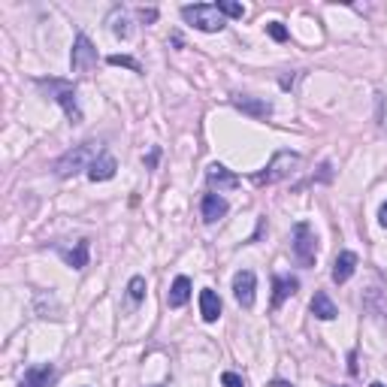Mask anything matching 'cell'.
<instances>
[{
    "label": "cell",
    "instance_id": "21",
    "mask_svg": "<svg viewBox=\"0 0 387 387\" xmlns=\"http://www.w3.org/2000/svg\"><path fill=\"white\" fill-rule=\"evenodd\" d=\"M112 67H127V70H134V73H143V67H139V61L131 58V55H109L106 58Z\"/></svg>",
    "mask_w": 387,
    "mask_h": 387
},
{
    "label": "cell",
    "instance_id": "12",
    "mask_svg": "<svg viewBox=\"0 0 387 387\" xmlns=\"http://www.w3.org/2000/svg\"><path fill=\"white\" fill-rule=\"evenodd\" d=\"M227 200L221 197V194H206L203 203H200V215H203V221L206 224H215V221H221V218L227 215Z\"/></svg>",
    "mask_w": 387,
    "mask_h": 387
},
{
    "label": "cell",
    "instance_id": "23",
    "mask_svg": "<svg viewBox=\"0 0 387 387\" xmlns=\"http://www.w3.org/2000/svg\"><path fill=\"white\" fill-rule=\"evenodd\" d=\"M266 34L273 36L276 43H285V40H288V28H285L281 21H269V24H266Z\"/></svg>",
    "mask_w": 387,
    "mask_h": 387
},
{
    "label": "cell",
    "instance_id": "20",
    "mask_svg": "<svg viewBox=\"0 0 387 387\" xmlns=\"http://www.w3.org/2000/svg\"><path fill=\"white\" fill-rule=\"evenodd\" d=\"M127 296H131L134 303H139L146 296V278L143 276H134L131 281H127Z\"/></svg>",
    "mask_w": 387,
    "mask_h": 387
},
{
    "label": "cell",
    "instance_id": "30",
    "mask_svg": "<svg viewBox=\"0 0 387 387\" xmlns=\"http://www.w3.org/2000/svg\"><path fill=\"white\" fill-rule=\"evenodd\" d=\"M273 387H293V384H288V381H273Z\"/></svg>",
    "mask_w": 387,
    "mask_h": 387
},
{
    "label": "cell",
    "instance_id": "8",
    "mask_svg": "<svg viewBox=\"0 0 387 387\" xmlns=\"http://www.w3.org/2000/svg\"><path fill=\"white\" fill-rule=\"evenodd\" d=\"M230 103H233L239 112L251 115V119H257V121H263V119H269V115H273V103H269V100H261V97L233 94V97H230Z\"/></svg>",
    "mask_w": 387,
    "mask_h": 387
},
{
    "label": "cell",
    "instance_id": "19",
    "mask_svg": "<svg viewBox=\"0 0 387 387\" xmlns=\"http://www.w3.org/2000/svg\"><path fill=\"white\" fill-rule=\"evenodd\" d=\"M109 24H112V34L119 36V40H127V36H131V28H127V16H124V9H112Z\"/></svg>",
    "mask_w": 387,
    "mask_h": 387
},
{
    "label": "cell",
    "instance_id": "10",
    "mask_svg": "<svg viewBox=\"0 0 387 387\" xmlns=\"http://www.w3.org/2000/svg\"><path fill=\"white\" fill-rule=\"evenodd\" d=\"M206 182H209L212 188H218V194H221V191L239 188V176L230 173L224 164H209V170H206Z\"/></svg>",
    "mask_w": 387,
    "mask_h": 387
},
{
    "label": "cell",
    "instance_id": "17",
    "mask_svg": "<svg viewBox=\"0 0 387 387\" xmlns=\"http://www.w3.org/2000/svg\"><path fill=\"white\" fill-rule=\"evenodd\" d=\"M188 300H191V278L188 276H176L173 288H170V296H166V303H170V308H182Z\"/></svg>",
    "mask_w": 387,
    "mask_h": 387
},
{
    "label": "cell",
    "instance_id": "31",
    "mask_svg": "<svg viewBox=\"0 0 387 387\" xmlns=\"http://www.w3.org/2000/svg\"><path fill=\"white\" fill-rule=\"evenodd\" d=\"M369 387H384V384H381V381H372V384H369Z\"/></svg>",
    "mask_w": 387,
    "mask_h": 387
},
{
    "label": "cell",
    "instance_id": "32",
    "mask_svg": "<svg viewBox=\"0 0 387 387\" xmlns=\"http://www.w3.org/2000/svg\"><path fill=\"white\" fill-rule=\"evenodd\" d=\"M154 387H158V384H154Z\"/></svg>",
    "mask_w": 387,
    "mask_h": 387
},
{
    "label": "cell",
    "instance_id": "14",
    "mask_svg": "<svg viewBox=\"0 0 387 387\" xmlns=\"http://www.w3.org/2000/svg\"><path fill=\"white\" fill-rule=\"evenodd\" d=\"M200 315L206 324H215L221 318V296H218L212 288H203L200 291Z\"/></svg>",
    "mask_w": 387,
    "mask_h": 387
},
{
    "label": "cell",
    "instance_id": "4",
    "mask_svg": "<svg viewBox=\"0 0 387 387\" xmlns=\"http://www.w3.org/2000/svg\"><path fill=\"white\" fill-rule=\"evenodd\" d=\"M300 154L296 151H276V158L269 161L261 173H254L251 176V182L257 185V188H263V185H276V182H281V179H288L296 166H300Z\"/></svg>",
    "mask_w": 387,
    "mask_h": 387
},
{
    "label": "cell",
    "instance_id": "2",
    "mask_svg": "<svg viewBox=\"0 0 387 387\" xmlns=\"http://www.w3.org/2000/svg\"><path fill=\"white\" fill-rule=\"evenodd\" d=\"M36 88L46 91L49 100H55L64 109V115L70 119V124H82V109L79 100H76V85L67 79H36Z\"/></svg>",
    "mask_w": 387,
    "mask_h": 387
},
{
    "label": "cell",
    "instance_id": "16",
    "mask_svg": "<svg viewBox=\"0 0 387 387\" xmlns=\"http://www.w3.org/2000/svg\"><path fill=\"white\" fill-rule=\"evenodd\" d=\"M296 291H300V278L296 276H276L273 278V308H278Z\"/></svg>",
    "mask_w": 387,
    "mask_h": 387
},
{
    "label": "cell",
    "instance_id": "22",
    "mask_svg": "<svg viewBox=\"0 0 387 387\" xmlns=\"http://www.w3.org/2000/svg\"><path fill=\"white\" fill-rule=\"evenodd\" d=\"M218 9H221L224 16H230V19H242L245 16V6L233 4V0H218Z\"/></svg>",
    "mask_w": 387,
    "mask_h": 387
},
{
    "label": "cell",
    "instance_id": "1",
    "mask_svg": "<svg viewBox=\"0 0 387 387\" xmlns=\"http://www.w3.org/2000/svg\"><path fill=\"white\" fill-rule=\"evenodd\" d=\"M100 143H79V146H73L70 151H64L61 158L51 164V170H55V176L58 179H73V176H79V173H85L88 176V170H91V164L100 158Z\"/></svg>",
    "mask_w": 387,
    "mask_h": 387
},
{
    "label": "cell",
    "instance_id": "3",
    "mask_svg": "<svg viewBox=\"0 0 387 387\" xmlns=\"http://www.w3.org/2000/svg\"><path fill=\"white\" fill-rule=\"evenodd\" d=\"M182 19L203 34H221L227 28V16L218 9V4H188L182 6Z\"/></svg>",
    "mask_w": 387,
    "mask_h": 387
},
{
    "label": "cell",
    "instance_id": "25",
    "mask_svg": "<svg viewBox=\"0 0 387 387\" xmlns=\"http://www.w3.org/2000/svg\"><path fill=\"white\" fill-rule=\"evenodd\" d=\"M221 384H224V387H245L242 376H236V372H224V376H221Z\"/></svg>",
    "mask_w": 387,
    "mask_h": 387
},
{
    "label": "cell",
    "instance_id": "28",
    "mask_svg": "<svg viewBox=\"0 0 387 387\" xmlns=\"http://www.w3.org/2000/svg\"><path fill=\"white\" fill-rule=\"evenodd\" d=\"M293 82H296V76H281V88H285V91H288V88H293Z\"/></svg>",
    "mask_w": 387,
    "mask_h": 387
},
{
    "label": "cell",
    "instance_id": "6",
    "mask_svg": "<svg viewBox=\"0 0 387 387\" xmlns=\"http://www.w3.org/2000/svg\"><path fill=\"white\" fill-rule=\"evenodd\" d=\"M70 67H73V73H91L97 67V49L85 34H76V43L70 51Z\"/></svg>",
    "mask_w": 387,
    "mask_h": 387
},
{
    "label": "cell",
    "instance_id": "29",
    "mask_svg": "<svg viewBox=\"0 0 387 387\" xmlns=\"http://www.w3.org/2000/svg\"><path fill=\"white\" fill-rule=\"evenodd\" d=\"M378 224L387 230V200H384V206H381V212H378Z\"/></svg>",
    "mask_w": 387,
    "mask_h": 387
},
{
    "label": "cell",
    "instance_id": "26",
    "mask_svg": "<svg viewBox=\"0 0 387 387\" xmlns=\"http://www.w3.org/2000/svg\"><path fill=\"white\" fill-rule=\"evenodd\" d=\"M136 16H139V21H146V24H154V21H158V9H139L136 12Z\"/></svg>",
    "mask_w": 387,
    "mask_h": 387
},
{
    "label": "cell",
    "instance_id": "7",
    "mask_svg": "<svg viewBox=\"0 0 387 387\" xmlns=\"http://www.w3.org/2000/svg\"><path fill=\"white\" fill-rule=\"evenodd\" d=\"M254 291H257V276L251 269H239L233 276V296L242 308H251L254 306Z\"/></svg>",
    "mask_w": 387,
    "mask_h": 387
},
{
    "label": "cell",
    "instance_id": "15",
    "mask_svg": "<svg viewBox=\"0 0 387 387\" xmlns=\"http://www.w3.org/2000/svg\"><path fill=\"white\" fill-rule=\"evenodd\" d=\"M115 170H119V161H115L109 151H103L91 164V170H88V179H91V182H109V179L115 176Z\"/></svg>",
    "mask_w": 387,
    "mask_h": 387
},
{
    "label": "cell",
    "instance_id": "27",
    "mask_svg": "<svg viewBox=\"0 0 387 387\" xmlns=\"http://www.w3.org/2000/svg\"><path fill=\"white\" fill-rule=\"evenodd\" d=\"M158 158H161V149H151V151H149V158H146V166H149V170H154V166H158Z\"/></svg>",
    "mask_w": 387,
    "mask_h": 387
},
{
    "label": "cell",
    "instance_id": "5",
    "mask_svg": "<svg viewBox=\"0 0 387 387\" xmlns=\"http://www.w3.org/2000/svg\"><path fill=\"white\" fill-rule=\"evenodd\" d=\"M291 251L296 257L300 266H315V257H318V236L308 221L293 224L291 230Z\"/></svg>",
    "mask_w": 387,
    "mask_h": 387
},
{
    "label": "cell",
    "instance_id": "11",
    "mask_svg": "<svg viewBox=\"0 0 387 387\" xmlns=\"http://www.w3.org/2000/svg\"><path fill=\"white\" fill-rule=\"evenodd\" d=\"M357 266H360V257L354 251H339L336 261H333V281L345 285V281L357 273Z\"/></svg>",
    "mask_w": 387,
    "mask_h": 387
},
{
    "label": "cell",
    "instance_id": "13",
    "mask_svg": "<svg viewBox=\"0 0 387 387\" xmlns=\"http://www.w3.org/2000/svg\"><path fill=\"white\" fill-rule=\"evenodd\" d=\"M51 381H55V366L40 363V366H31L28 372H24L19 387H51Z\"/></svg>",
    "mask_w": 387,
    "mask_h": 387
},
{
    "label": "cell",
    "instance_id": "24",
    "mask_svg": "<svg viewBox=\"0 0 387 387\" xmlns=\"http://www.w3.org/2000/svg\"><path fill=\"white\" fill-rule=\"evenodd\" d=\"M376 119H378L381 131H387V103H384V94H381V91L376 94Z\"/></svg>",
    "mask_w": 387,
    "mask_h": 387
},
{
    "label": "cell",
    "instance_id": "18",
    "mask_svg": "<svg viewBox=\"0 0 387 387\" xmlns=\"http://www.w3.org/2000/svg\"><path fill=\"white\" fill-rule=\"evenodd\" d=\"M312 315L318 318V321H333L339 312H336V306H333V300L324 293V291H318L315 296H312Z\"/></svg>",
    "mask_w": 387,
    "mask_h": 387
},
{
    "label": "cell",
    "instance_id": "9",
    "mask_svg": "<svg viewBox=\"0 0 387 387\" xmlns=\"http://www.w3.org/2000/svg\"><path fill=\"white\" fill-rule=\"evenodd\" d=\"M58 254L64 257V263L70 269H85L88 266V254H91V239H79L73 248H64V245H55Z\"/></svg>",
    "mask_w": 387,
    "mask_h": 387
}]
</instances>
